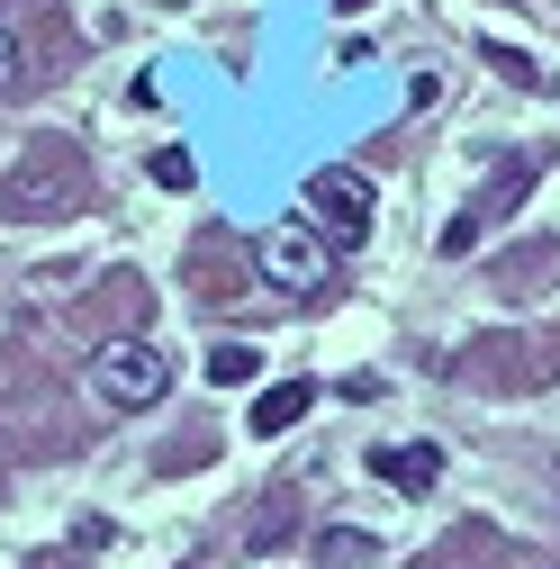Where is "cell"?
I'll list each match as a JSON object with an SVG mask.
<instances>
[{"label": "cell", "mask_w": 560, "mask_h": 569, "mask_svg": "<svg viewBox=\"0 0 560 569\" xmlns=\"http://www.w3.org/2000/svg\"><path fill=\"white\" fill-rule=\"evenodd\" d=\"M317 560H334V569H343V560H371V533H343V525H334V533H317Z\"/></svg>", "instance_id": "7"}, {"label": "cell", "mask_w": 560, "mask_h": 569, "mask_svg": "<svg viewBox=\"0 0 560 569\" xmlns=\"http://www.w3.org/2000/svg\"><path fill=\"white\" fill-rule=\"evenodd\" d=\"M308 407H317V380H280V389H262V398H253V435H262V443L290 435Z\"/></svg>", "instance_id": "5"}, {"label": "cell", "mask_w": 560, "mask_h": 569, "mask_svg": "<svg viewBox=\"0 0 560 569\" xmlns=\"http://www.w3.org/2000/svg\"><path fill=\"white\" fill-rule=\"evenodd\" d=\"M19 82H28V63H19V37H10V28H0V100H10Z\"/></svg>", "instance_id": "8"}, {"label": "cell", "mask_w": 560, "mask_h": 569, "mask_svg": "<svg viewBox=\"0 0 560 569\" xmlns=\"http://www.w3.org/2000/svg\"><path fill=\"white\" fill-rule=\"evenodd\" d=\"M470 244H479V208H461V218L443 227V253H470Z\"/></svg>", "instance_id": "10"}, {"label": "cell", "mask_w": 560, "mask_h": 569, "mask_svg": "<svg viewBox=\"0 0 560 569\" xmlns=\"http://www.w3.org/2000/svg\"><path fill=\"white\" fill-rule=\"evenodd\" d=\"M91 389L109 398V407H163V389H172V352L163 343H146V335H118V343H100L91 352Z\"/></svg>", "instance_id": "1"}, {"label": "cell", "mask_w": 560, "mask_h": 569, "mask_svg": "<svg viewBox=\"0 0 560 569\" xmlns=\"http://www.w3.org/2000/svg\"><path fill=\"white\" fill-rule=\"evenodd\" d=\"M299 208H308V227H317L326 244H343V253H353V244L371 236V181H362V172H343V163H326V172H308V190H299Z\"/></svg>", "instance_id": "2"}, {"label": "cell", "mask_w": 560, "mask_h": 569, "mask_svg": "<svg viewBox=\"0 0 560 569\" xmlns=\"http://www.w3.org/2000/svg\"><path fill=\"white\" fill-rule=\"evenodd\" d=\"M371 470H380L389 488H434V479H443V452H434V443H380Z\"/></svg>", "instance_id": "4"}, {"label": "cell", "mask_w": 560, "mask_h": 569, "mask_svg": "<svg viewBox=\"0 0 560 569\" xmlns=\"http://www.w3.org/2000/svg\"><path fill=\"white\" fill-rule=\"evenodd\" d=\"M154 181H163V190H190V154L163 146V154H154Z\"/></svg>", "instance_id": "9"}, {"label": "cell", "mask_w": 560, "mask_h": 569, "mask_svg": "<svg viewBox=\"0 0 560 569\" xmlns=\"http://www.w3.org/2000/svg\"><path fill=\"white\" fill-rule=\"evenodd\" d=\"M253 271L271 280V290H290V299H317L326 290V236L299 218V227H262L253 236Z\"/></svg>", "instance_id": "3"}, {"label": "cell", "mask_w": 560, "mask_h": 569, "mask_svg": "<svg viewBox=\"0 0 560 569\" xmlns=\"http://www.w3.org/2000/svg\"><path fill=\"white\" fill-rule=\"evenodd\" d=\"M488 63H507V82H524V91H533V82H542V73H533V63H524V54H516V46H488Z\"/></svg>", "instance_id": "11"}, {"label": "cell", "mask_w": 560, "mask_h": 569, "mask_svg": "<svg viewBox=\"0 0 560 569\" xmlns=\"http://www.w3.org/2000/svg\"><path fill=\"white\" fill-rule=\"evenodd\" d=\"M253 371H262V352H253V343H218V352H208V380H227V389H244Z\"/></svg>", "instance_id": "6"}]
</instances>
